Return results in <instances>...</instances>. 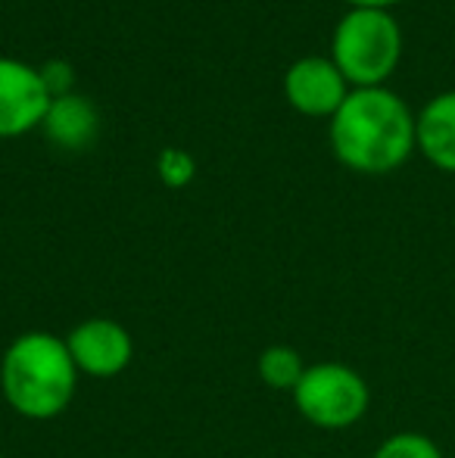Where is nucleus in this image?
<instances>
[{
	"instance_id": "1",
	"label": "nucleus",
	"mask_w": 455,
	"mask_h": 458,
	"mask_svg": "<svg viewBox=\"0 0 455 458\" xmlns=\"http://www.w3.org/2000/svg\"><path fill=\"white\" fill-rule=\"evenodd\" d=\"M331 144L343 165L365 175L393 172L415 147V119L396 94L358 88L331 119Z\"/></svg>"
},
{
	"instance_id": "2",
	"label": "nucleus",
	"mask_w": 455,
	"mask_h": 458,
	"mask_svg": "<svg viewBox=\"0 0 455 458\" xmlns=\"http://www.w3.org/2000/svg\"><path fill=\"white\" fill-rule=\"evenodd\" d=\"M0 390L6 405L29 421L63 415L79 390V368L66 340L47 331H29L13 340L0 359Z\"/></svg>"
},
{
	"instance_id": "3",
	"label": "nucleus",
	"mask_w": 455,
	"mask_h": 458,
	"mask_svg": "<svg viewBox=\"0 0 455 458\" xmlns=\"http://www.w3.org/2000/svg\"><path fill=\"white\" fill-rule=\"evenodd\" d=\"M400 25L387 10H352L334 31V66L358 88H377L400 63Z\"/></svg>"
},
{
	"instance_id": "4",
	"label": "nucleus",
	"mask_w": 455,
	"mask_h": 458,
	"mask_svg": "<svg viewBox=\"0 0 455 458\" xmlns=\"http://www.w3.org/2000/svg\"><path fill=\"white\" fill-rule=\"evenodd\" d=\"M297 411L322 430H346L362 421L371 405V390L356 368L343 362L306 365L299 384L293 386Z\"/></svg>"
},
{
	"instance_id": "5",
	"label": "nucleus",
	"mask_w": 455,
	"mask_h": 458,
	"mask_svg": "<svg viewBox=\"0 0 455 458\" xmlns=\"http://www.w3.org/2000/svg\"><path fill=\"white\" fill-rule=\"evenodd\" d=\"M66 350L72 356L79 374L88 377H115L122 374L134 359V340L125 331V325L113 318H88L79 321L72 331L66 334Z\"/></svg>"
},
{
	"instance_id": "6",
	"label": "nucleus",
	"mask_w": 455,
	"mask_h": 458,
	"mask_svg": "<svg viewBox=\"0 0 455 458\" xmlns=\"http://www.w3.org/2000/svg\"><path fill=\"white\" fill-rule=\"evenodd\" d=\"M54 97L47 94L41 72L10 56H0V138H16L41 125Z\"/></svg>"
},
{
	"instance_id": "7",
	"label": "nucleus",
	"mask_w": 455,
	"mask_h": 458,
	"mask_svg": "<svg viewBox=\"0 0 455 458\" xmlns=\"http://www.w3.org/2000/svg\"><path fill=\"white\" fill-rule=\"evenodd\" d=\"M284 94L291 106L306 115H334L346 100V79L331 60L306 56L284 75Z\"/></svg>"
},
{
	"instance_id": "8",
	"label": "nucleus",
	"mask_w": 455,
	"mask_h": 458,
	"mask_svg": "<svg viewBox=\"0 0 455 458\" xmlns=\"http://www.w3.org/2000/svg\"><path fill=\"white\" fill-rule=\"evenodd\" d=\"M41 125L56 147H63V150H81V147H88L94 140L100 119H97V109L91 106V100H85L79 94H66L50 100V109Z\"/></svg>"
},
{
	"instance_id": "9",
	"label": "nucleus",
	"mask_w": 455,
	"mask_h": 458,
	"mask_svg": "<svg viewBox=\"0 0 455 458\" xmlns=\"http://www.w3.org/2000/svg\"><path fill=\"white\" fill-rule=\"evenodd\" d=\"M415 140L443 172H455V91L440 94L415 122Z\"/></svg>"
},
{
	"instance_id": "10",
	"label": "nucleus",
	"mask_w": 455,
	"mask_h": 458,
	"mask_svg": "<svg viewBox=\"0 0 455 458\" xmlns=\"http://www.w3.org/2000/svg\"><path fill=\"white\" fill-rule=\"evenodd\" d=\"M256 371H259V380L265 386L293 393V386H297L299 377H303L306 365L293 346L278 344V346H265V350L259 352V365H256Z\"/></svg>"
},
{
	"instance_id": "11",
	"label": "nucleus",
	"mask_w": 455,
	"mask_h": 458,
	"mask_svg": "<svg viewBox=\"0 0 455 458\" xmlns=\"http://www.w3.org/2000/svg\"><path fill=\"white\" fill-rule=\"evenodd\" d=\"M371 458H443L440 446L425 434H415V430H402L393 434L375 449Z\"/></svg>"
},
{
	"instance_id": "12",
	"label": "nucleus",
	"mask_w": 455,
	"mask_h": 458,
	"mask_svg": "<svg viewBox=\"0 0 455 458\" xmlns=\"http://www.w3.org/2000/svg\"><path fill=\"white\" fill-rule=\"evenodd\" d=\"M156 169H159V178H163L165 187H188L197 175V163L190 159V153L172 150V147L159 153Z\"/></svg>"
},
{
	"instance_id": "13",
	"label": "nucleus",
	"mask_w": 455,
	"mask_h": 458,
	"mask_svg": "<svg viewBox=\"0 0 455 458\" xmlns=\"http://www.w3.org/2000/svg\"><path fill=\"white\" fill-rule=\"evenodd\" d=\"M41 81H44V88H47V94L54 97H66V94H72V85H75V72H72V63H66V60H47L41 69Z\"/></svg>"
},
{
	"instance_id": "14",
	"label": "nucleus",
	"mask_w": 455,
	"mask_h": 458,
	"mask_svg": "<svg viewBox=\"0 0 455 458\" xmlns=\"http://www.w3.org/2000/svg\"><path fill=\"white\" fill-rule=\"evenodd\" d=\"M356 10H387L390 4H396V0H350Z\"/></svg>"
}]
</instances>
